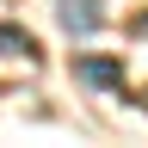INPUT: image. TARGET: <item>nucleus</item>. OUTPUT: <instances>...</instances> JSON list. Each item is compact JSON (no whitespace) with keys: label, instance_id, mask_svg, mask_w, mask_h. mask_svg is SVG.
<instances>
[{"label":"nucleus","instance_id":"f257e3e1","mask_svg":"<svg viewBox=\"0 0 148 148\" xmlns=\"http://www.w3.org/2000/svg\"><path fill=\"white\" fill-rule=\"evenodd\" d=\"M56 18H62V31H74V37H86V31H99V18H105V6H99V0H56Z\"/></svg>","mask_w":148,"mask_h":148},{"label":"nucleus","instance_id":"f03ea898","mask_svg":"<svg viewBox=\"0 0 148 148\" xmlns=\"http://www.w3.org/2000/svg\"><path fill=\"white\" fill-rule=\"evenodd\" d=\"M74 80H80V86H123V62H105V56H74Z\"/></svg>","mask_w":148,"mask_h":148},{"label":"nucleus","instance_id":"7ed1b4c3","mask_svg":"<svg viewBox=\"0 0 148 148\" xmlns=\"http://www.w3.org/2000/svg\"><path fill=\"white\" fill-rule=\"evenodd\" d=\"M0 56H25V62H31V31H18V25H0Z\"/></svg>","mask_w":148,"mask_h":148},{"label":"nucleus","instance_id":"20e7f679","mask_svg":"<svg viewBox=\"0 0 148 148\" xmlns=\"http://www.w3.org/2000/svg\"><path fill=\"white\" fill-rule=\"evenodd\" d=\"M130 31H136V37H142V43H148V12H142V18H136V25H130Z\"/></svg>","mask_w":148,"mask_h":148},{"label":"nucleus","instance_id":"39448f33","mask_svg":"<svg viewBox=\"0 0 148 148\" xmlns=\"http://www.w3.org/2000/svg\"><path fill=\"white\" fill-rule=\"evenodd\" d=\"M142 105H148V92H142Z\"/></svg>","mask_w":148,"mask_h":148}]
</instances>
